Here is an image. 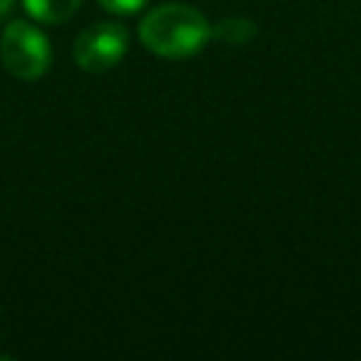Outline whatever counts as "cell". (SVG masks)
<instances>
[{
    "label": "cell",
    "instance_id": "277c9868",
    "mask_svg": "<svg viewBox=\"0 0 361 361\" xmlns=\"http://www.w3.org/2000/svg\"><path fill=\"white\" fill-rule=\"evenodd\" d=\"M257 37V25L248 17H226L209 28V39H217L223 45H248Z\"/></svg>",
    "mask_w": 361,
    "mask_h": 361
},
{
    "label": "cell",
    "instance_id": "7a4b0ae2",
    "mask_svg": "<svg viewBox=\"0 0 361 361\" xmlns=\"http://www.w3.org/2000/svg\"><path fill=\"white\" fill-rule=\"evenodd\" d=\"M0 62L17 79H39L51 68V42L34 23L14 20L3 28Z\"/></svg>",
    "mask_w": 361,
    "mask_h": 361
},
{
    "label": "cell",
    "instance_id": "5b68a950",
    "mask_svg": "<svg viewBox=\"0 0 361 361\" xmlns=\"http://www.w3.org/2000/svg\"><path fill=\"white\" fill-rule=\"evenodd\" d=\"M23 6L34 20L59 25V23H65L68 17H73L79 11L82 0H23Z\"/></svg>",
    "mask_w": 361,
    "mask_h": 361
},
{
    "label": "cell",
    "instance_id": "52a82bcc",
    "mask_svg": "<svg viewBox=\"0 0 361 361\" xmlns=\"http://www.w3.org/2000/svg\"><path fill=\"white\" fill-rule=\"evenodd\" d=\"M11 3H14V0H0V17H3V14L11 8Z\"/></svg>",
    "mask_w": 361,
    "mask_h": 361
},
{
    "label": "cell",
    "instance_id": "3957f363",
    "mask_svg": "<svg viewBox=\"0 0 361 361\" xmlns=\"http://www.w3.org/2000/svg\"><path fill=\"white\" fill-rule=\"evenodd\" d=\"M130 31L116 20H99L87 25L73 42V59L87 73H104L116 68L127 51Z\"/></svg>",
    "mask_w": 361,
    "mask_h": 361
},
{
    "label": "cell",
    "instance_id": "6da1fadb",
    "mask_svg": "<svg viewBox=\"0 0 361 361\" xmlns=\"http://www.w3.org/2000/svg\"><path fill=\"white\" fill-rule=\"evenodd\" d=\"M209 20L195 6L164 3L144 17L138 37L147 51L164 59H186L209 42Z\"/></svg>",
    "mask_w": 361,
    "mask_h": 361
},
{
    "label": "cell",
    "instance_id": "8992f818",
    "mask_svg": "<svg viewBox=\"0 0 361 361\" xmlns=\"http://www.w3.org/2000/svg\"><path fill=\"white\" fill-rule=\"evenodd\" d=\"M107 11H113V14H133V11H138L147 0H99Z\"/></svg>",
    "mask_w": 361,
    "mask_h": 361
}]
</instances>
